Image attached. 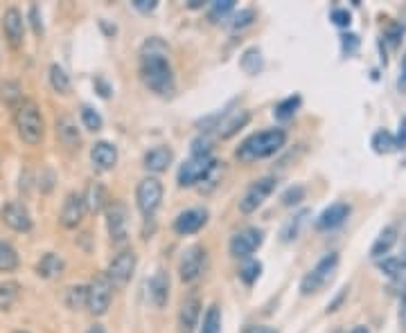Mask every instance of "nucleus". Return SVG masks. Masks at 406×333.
<instances>
[{
    "instance_id": "f257e3e1",
    "label": "nucleus",
    "mask_w": 406,
    "mask_h": 333,
    "mask_svg": "<svg viewBox=\"0 0 406 333\" xmlns=\"http://www.w3.org/2000/svg\"><path fill=\"white\" fill-rule=\"evenodd\" d=\"M140 79L158 97H170L176 90V77L170 61V46L152 36L140 48Z\"/></svg>"
},
{
    "instance_id": "473e14b6",
    "label": "nucleus",
    "mask_w": 406,
    "mask_h": 333,
    "mask_svg": "<svg viewBox=\"0 0 406 333\" xmlns=\"http://www.w3.org/2000/svg\"><path fill=\"white\" fill-rule=\"evenodd\" d=\"M370 144H373V149H375V154H382V156H384V154H392V151H397L395 135H392L390 131H386V129L375 131Z\"/></svg>"
},
{
    "instance_id": "2f4dec72",
    "label": "nucleus",
    "mask_w": 406,
    "mask_h": 333,
    "mask_svg": "<svg viewBox=\"0 0 406 333\" xmlns=\"http://www.w3.org/2000/svg\"><path fill=\"white\" fill-rule=\"evenodd\" d=\"M301 106H303V97L301 95H289V97H284L282 102L276 104L274 115L280 122H287V120H291L298 113V108H301Z\"/></svg>"
},
{
    "instance_id": "9b49d317",
    "label": "nucleus",
    "mask_w": 406,
    "mask_h": 333,
    "mask_svg": "<svg viewBox=\"0 0 406 333\" xmlns=\"http://www.w3.org/2000/svg\"><path fill=\"white\" fill-rule=\"evenodd\" d=\"M135 266H138V255L133 250H120V253L111 259L106 268V277L113 282V286H125L131 282V277L135 273Z\"/></svg>"
},
{
    "instance_id": "f3484780",
    "label": "nucleus",
    "mask_w": 406,
    "mask_h": 333,
    "mask_svg": "<svg viewBox=\"0 0 406 333\" xmlns=\"http://www.w3.org/2000/svg\"><path fill=\"white\" fill-rule=\"evenodd\" d=\"M350 214H352L350 203H343V201L332 203L330 207H325V210L321 212V216L316 218V230L330 232V230L341 228L345 221L350 218Z\"/></svg>"
},
{
    "instance_id": "3c124183",
    "label": "nucleus",
    "mask_w": 406,
    "mask_h": 333,
    "mask_svg": "<svg viewBox=\"0 0 406 333\" xmlns=\"http://www.w3.org/2000/svg\"><path fill=\"white\" fill-rule=\"evenodd\" d=\"M397 320H400V327L406 331V290L402 293V300H400V311H397Z\"/></svg>"
},
{
    "instance_id": "dca6fc26",
    "label": "nucleus",
    "mask_w": 406,
    "mask_h": 333,
    "mask_svg": "<svg viewBox=\"0 0 406 333\" xmlns=\"http://www.w3.org/2000/svg\"><path fill=\"white\" fill-rule=\"evenodd\" d=\"M208 210L206 207H189V210L181 212L174 218V232L181 234V237H189V234H197L201 228H206L208 223Z\"/></svg>"
},
{
    "instance_id": "7ed1b4c3",
    "label": "nucleus",
    "mask_w": 406,
    "mask_h": 333,
    "mask_svg": "<svg viewBox=\"0 0 406 333\" xmlns=\"http://www.w3.org/2000/svg\"><path fill=\"white\" fill-rule=\"evenodd\" d=\"M14 124H16V133L25 144L36 147L43 142L46 122H43L41 108L34 100H23L16 108H14Z\"/></svg>"
},
{
    "instance_id": "58836bf2",
    "label": "nucleus",
    "mask_w": 406,
    "mask_h": 333,
    "mask_svg": "<svg viewBox=\"0 0 406 333\" xmlns=\"http://www.w3.org/2000/svg\"><path fill=\"white\" fill-rule=\"evenodd\" d=\"M79 117H81V124H84V129H88V131H93V133H95V131H102V127H104L102 115H100L95 108H90V106H81Z\"/></svg>"
},
{
    "instance_id": "393cba45",
    "label": "nucleus",
    "mask_w": 406,
    "mask_h": 333,
    "mask_svg": "<svg viewBox=\"0 0 406 333\" xmlns=\"http://www.w3.org/2000/svg\"><path fill=\"white\" fill-rule=\"evenodd\" d=\"M395 243H397V228L395 226H386L382 232H379V237L375 239V243L370 248V257L377 259V261L388 257V253H390Z\"/></svg>"
},
{
    "instance_id": "c03bdc74",
    "label": "nucleus",
    "mask_w": 406,
    "mask_h": 333,
    "mask_svg": "<svg viewBox=\"0 0 406 333\" xmlns=\"http://www.w3.org/2000/svg\"><path fill=\"white\" fill-rule=\"evenodd\" d=\"M404 30H406V25H402V23H390V25H388V30H386L384 38L388 41L390 48H397V46H400V38L404 36Z\"/></svg>"
},
{
    "instance_id": "6ab92c4d",
    "label": "nucleus",
    "mask_w": 406,
    "mask_h": 333,
    "mask_svg": "<svg viewBox=\"0 0 406 333\" xmlns=\"http://www.w3.org/2000/svg\"><path fill=\"white\" fill-rule=\"evenodd\" d=\"M170 288H172L170 273L158 268L152 275V280H149V300H152V304L156 309H162L170 302Z\"/></svg>"
},
{
    "instance_id": "09e8293b",
    "label": "nucleus",
    "mask_w": 406,
    "mask_h": 333,
    "mask_svg": "<svg viewBox=\"0 0 406 333\" xmlns=\"http://www.w3.org/2000/svg\"><path fill=\"white\" fill-rule=\"evenodd\" d=\"M133 9H138L140 14H152L158 7V0H133Z\"/></svg>"
},
{
    "instance_id": "4468645a",
    "label": "nucleus",
    "mask_w": 406,
    "mask_h": 333,
    "mask_svg": "<svg viewBox=\"0 0 406 333\" xmlns=\"http://www.w3.org/2000/svg\"><path fill=\"white\" fill-rule=\"evenodd\" d=\"M0 216H3V223L9 230H14V232H30L34 228V221H32L30 210H27V207L23 203H19V201L5 203Z\"/></svg>"
},
{
    "instance_id": "bb28decb",
    "label": "nucleus",
    "mask_w": 406,
    "mask_h": 333,
    "mask_svg": "<svg viewBox=\"0 0 406 333\" xmlns=\"http://www.w3.org/2000/svg\"><path fill=\"white\" fill-rule=\"evenodd\" d=\"M309 210H301L298 214H293L287 223L282 226V230H280V241L282 243H291V241H296L298 239V234H301V230H303V226L307 223V218H309Z\"/></svg>"
},
{
    "instance_id": "f704fd0d",
    "label": "nucleus",
    "mask_w": 406,
    "mask_h": 333,
    "mask_svg": "<svg viewBox=\"0 0 406 333\" xmlns=\"http://www.w3.org/2000/svg\"><path fill=\"white\" fill-rule=\"evenodd\" d=\"M50 86H52L54 92H59V95L71 92V77H68V73L63 70L59 63L50 65Z\"/></svg>"
},
{
    "instance_id": "a19ab883",
    "label": "nucleus",
    "mask_w": 406,
    "mask_h": 333,
    "mask_svg": "<svg viewBox=\"0 0 406 333\" xmlns=\"http://www.w3.org/2000/svg\"><path fill=\"white\" fill-rule=\"evenodd\" d=\"M305 194H307V189L303 185H291V187L284 189V194H282V205L284 207L301 205V201H305Z\"/></svg>"
},
{
    "instance_id": "7c9ffc66",
    "label": "nucleus",
    "mask_w": 406,
    "mask_h": 333,
    "mask_svg": "<svg viewBox=\"0 0 406 333\" xmlns=\"http://www.w3.org/2000/svg\"><path fill=\"white\" fill-rule=\"evenodd\" d=\"M239 68L246 75H260L262 73V68H264V59H262V52L260 48H249L246 52L241 54V59H239Z\"/></svg>"
},
{
    "instance_id": "603ef678",
    "label": "nucleus",
    "mask_w": 406,
    "mask_h": 333,
    "mask_svg": "<svg viewBox=\"0 0 406 333\" xmlns=\"http://www.w3.org/2000/svg\"><path fill=\"white\" fill-rule=\"evenodd\" d=\"M246 333H278L274 327H266V324H255V327H251Z\"/></svg>"
},
{
    "instance_id": "6e6552de",
    "label": "nucleus",
    "mask_w": 406,
    "mask_h": 333,
    "mask_svg": "<svg viewBox=\"0 0 406 333\" xmlns=\"http://www.w3.org/2000/svg\"><path fill=\"white\" fill-rule=\"evenodd\" d=\"M113 282L108 280L106 273L98 275V277H93L90 284H88V311L90 315H104L108 311V307H111V302H113Z\"/></svg>"
},
{
    "instance_id": "de8ad7c7",
    "label": "nucleus",
    "mask_w": 406,
    "mask_h": 333,
    "mask_svg": "<svg viewBox=\"0 0 406 333\" xmlns=\"http://www.w3.org/2000/svg\"><path fill=\"white\" fill-rule=\"evenodd\" d=\"M30 23H32V30L36 36L43 34V18H41V9L36 5L30 7Z\"/></svg>"
},
{
    "instance_id": "c756f323",
    "label": "nucleus",
    "mask_w": 406,
    "mask_h": 333,
    "mask_svg": "<svg viewBox=\"0 0 406 333\" xmlns=\"http://www.w3.org/2000/svg\"><path fill=\"white\" fill-rule=\"evenodd\" d=\"M66 307L71 311H81L88 307V286L84 284H77V286H71L66 290Z\"/></svg>"
},
{
    "instance_id": "864d4df0",
    "label": "nucleus",
    "mask_w": 406,
    "mask_h": 333,
    "mask_svg": "<svg viewBox=\"0 0 406 333\" xmlns=\"http://www.w3.org/2000/svg\"><path fill=\"white\" fill-rule=\"evenodd\" d=\"M397 86L402 90H406V54H404V59H402V70H400V81H397Z\"/></svg>"
},
{
    "instance_id": "4c0bfd02",
    "label": "nucleus",
    "mask_w": 406,
    "mask_h": 333,
    "mask_svg": "<svg viewBox=\"0 0 406 333\" xmlns=\"http://www.w3.org/2000/svg\"><path fill=\"white\" fill-rule=\"evenodd\" d=\"M239 280L241 284H246V286H253L257 280H260V275H262V263L260 261H255V259H246V263L239 268Z\"/></svg>"
},
{
    "instance_id": "a878e982",
    "label": "nucleus",
    "mask_w": 406,
    "mask_h": 333,
    "mask_svg": "<svg viewBox=\"0 0 406 333\" xmlns=\"http://www.w3.org/2000/svg\"><path fill=\"white\" fill-rule=\"evenodd\" d=\"M63 259L57 255V253H46L36 261V275L43 277V280H54V277H59L63 273Z\"/></svg>"
},
{
    "instance_id": "a211bd4d",
    "label": "nucleus",
    "mask_w": 406,
    "mask_h": 333,
    "mask_svg": "<svg viewBox=\"0 0 406 333\" xmlns=\"http://www.w3.org/2000/svg\"><path fill=\"white\" fill-rule=\"evenodd\" d=\"M90 162L95 171H111L118 164V147L108 140H100L90 147Z\"/></svg>"
},
{
    "instance_id": "412c9836",
    "label": "nucleus",
    "mask_w": 406,
    "mask_h": 333,
    "mask_svg": "<svg viewBox=\"0 0 406 333\" xmlns=\"http://www.w3.org/2000/svg\"><path fill=\"white\" fill-rule=\"evenodd\" d=\"M249 122H251L249 110H233V113H228L219 124H217V131H219L222 140H230V137L237 135Z\"/></svg>"
},
{
    "instance_id": "cd10ccee",
    "label": "nucleus",
    "mask_w": 406,
    "mask_h": 333,
    "mask_svg": "<svg viewBox=\"0 0 406 333\" xmlns=\"http://www.w3.org/2000/svg\"><path fill=\"white\" fill-rule=\"evenodd\" d=\"M23 286L16 280H5L0 282V311H9L14 304L21 300Z\"/></svg>"
},
{
    "instance_id": "ddd939ff",
    "label": "nucleus",
    "mask_w": 406,
    "mask_h": 333,
    "mask_svg": "<svg viewBox=\"0 0 406 333\" xmlns=\"http://www.w3.org/2000/svg\"><path fill=\"white\" fill-rule=\"evenodd\" d=\"M86 216V203L84 196L77 191H71L66 196L63 205H61V212H59V223L66 230H77L81 226V221Z\"/></svg>"
},
{
    "instance_id": "4d7b16f0",
    "label": "nucleus",
    "mask_w": 406,
    "mask_h": 333,
    "mask_svg": "<svg viewBox=\"0 0 406 333\" xmlns=\"http://www.w3.org/2000/svg\"><path fill=\"white\" fill-rule=\"evenodd\" d=\"M187 7H189V9H199V7H203V3H201V0H189Z\"/></svg>"
},
{
    "instance_id": "c85d7f7f",
    "label": "nucleus",
    "mask_w": 406,
    "mask_h": 333,
    "mask_svg": "<svg viewBox=\"0 0 406 333\" xmlns=\"http://www.w3.org/2000/svg\"><path fill=\"white\" fill-rule=\"evenodd\" d=\"M199 333H222V309L219 304H210L199 322Z\"/></svg>"
},
{
    "instance_id": "2eb2a0df",
    "label": "nucleus",
    "mask_w": 406,
    "mask_h": 333,
    "mask_svg": "<svg viewBox=\"0 0 406 333\" xmlns=\"http://www.w3.org/2000/svg\"><path fill=\"white\" fill-rule=\"evenodd\" d=\"M3 32L11 50H19L25 38V18L19 7H7L3 14Z\"/></svg>"
},
{
    "instance_id": "20e7f679",
    "label": "nucleus",
    "mask_w": 406,
    "mask_h": 333,
    "mask_svg": "<svg viewBox=\"0 0 406 333\" xmlns=\"http://www.w3.org/2000/svg\"><path fill=\"white\" fill-rule=\"evenodd\" d=\"M338 263H341V257H338V253L323 255V257L316 261V266L309 268V270L303 275V280H301V293H303V295H314V293H318V290L334 277V273H336V268H338Z\"/></svg>"
},
{
    "instance_id": "37998d69",
    "label": "nucleus",
    "mask_w": 406,
    "mask_h": 333,
    "mask_svg": "<svg viewBox=\"0 0 406 333\" xmlns=\"http://www.w3.org/2000/svg\"><path fill=\"white\" fill-rule=\"evenodd\" d=\"M189 151H192L189 156H212V140L206 133H203V135L194 137L192 149H189Z\"/></svg>"
},
{
    "instance_id": "9d476101",
    "label": "nucleus",
    "mask_w": 406,
    "mask_h": 333,
    "mask_svg": "<svg viewBox=\"0 0 406 333\" xmlns=\"http://www.w3.org/2000/svg\"><path fill=\"white\" fill-rule=\"evenodd\" d=\"M206 261H208V253L203 245H189L183 250V255L179 259V277L183 284H192L206 270Z\"/></svg>"
},
{
    "instance_id": "39448f33",
    "label": "nucleus",
    "mask_w": 406,
    "mask_h": 333,
    "mask_svg": "<svg viewBox=\"0 0 406 333\" xmlns=\"http://www.w3.org/2000/svg\"><path fill=\"white\" fill-rule=\"evenodd\" d=\"M217 162L212 156H189L181 166L179 174H176V180H179L181 187H194L203 180H208V176L217 169Z\"/></svg>"
},
{
    "instance_id": "423d86ee",
    "label": "nucleus",
    "mask_w": 406,
    "mask_h": 333,
    "mask_svg": "<svg viewBox=\"0 0 406 333\" xmlns=\"http://www.w3.org/2000/svg\"><path fill=\"white\" fill-rule=\"evenodd\" d=\"M162 196H165V189H162V183L156 176L142 178L138 183V187H135V205H138V210H140L142 216L152 218L158 212V207L162 203Z\"/></svg>"
},
{
    "instance_id": "1a4fd4ad",
    "label": "nucleus",
    "mask_w": 406,
    "mask_h": 333,
    "mask_svg": "<svg viewBox=\"0 0 406 333\" xmlns=\"http://www.w3.org/2000/svg\"><path fill=\"white\" fill-rule=\"evenodd\" d=\"M264 243V230L260 228H244L230 237L228 250L235 259H251Z\"/></svg>"
},
{
    "instance_id": "a18cd8bd",
    "label": "nucleus",
    "mask_w": 406,
    "mask_h": 333,
    "mask_svg": "<svg viewBox=\"0 0 406 333\" xmlns=\"http://www.w3.org/2000/svg\"><path fill=\"white\" fill-rule=\"evenodd\" d=\"M330 21L336 25V27H341V30H348L350 23H352V16H350V11L343 9V7H334L330 11Z\"/></svg>"
},
{
    "instance_id": "5fc2aeb1",
    "label": "nucleus",
    "mask_w": 406,
    "mask_h": 333,
    "mask_svg": "<svg viewBox=\"0 0 406 333\" xmlns=\"http://www.w3.org/2000/svg\"><path fill=\"white\" fill-rule=\"evenodd\" d=\"M397 259L406 266V230H404V234H402V243H400V255H397Z\"/></svg>"
},
{
    "instance_id": "f8f14e48",
    "label": "nucleus",
    "mask_w": 406,
    "mask_h": 333,
    "mask_svg": "<svg viewBox=\"0 0 406 333\" xmlns=\"http://www.w3.org/2000/svg\"><path fill=\"white\" fill-rule=\"evenodd\" d=\"M106 216V230L113 243H122L127 239V226H129V212L127 205L120 201H111V205L104 210Z\"/></svg>"
},
{
    "instance_id": "c9c22d12",
    "label": "nucleus",
    "mask_w": 406,
    "mask_h": 333,
    "mask_svg": "<svg viewBox=\"0 0 406 333\" xmlns=\"http://www.w3.org/2000/svg\"><path fill=\"white\" fill-rule=\"evenodd\" d=\"M0 100H3L7 106H14V108H16V106L23 102V88L19 86L16 81H5V83H0Z\"/></svg>"
},
{
    "instance_id": "49530a36",
    "label": "nucleus",
    "mask_w": 406,
    "mask_h": 333,
    "mask_svg": "<svg viewBox=\"0 0 406 333\" xmlns=\"http://www.w3.org/2000/svg\"><path fill=\"white\" fill-rule=\"evenodd\" d=\"M341 48H343V54H355L357 48H359V36L357 34H343L341 36Z\"/></svg>"
},
{
    "instance_id": "e433bc0d",
    "label": "nucleus",
    "mask_w": 406,
    "mask_h": 333,
    "mask_svg": "<svg viewBox=\"0 0 406 333\" xmlns=\"http://www.w3.org/2000/svg\"><path fill=\"white\" fill-rule=\"evenodd\" d=\"M235 9V0H214L208 9V18L210 23H219V21H226L230 14Z\"/></svg>"
},
{
    "instance_id": "13d9d810",
    "label": "nucleus",
    "mask_w": 406,
    "mask_h": 333,
    "mask_svg": "<svg viewBox=\"0 0 406 333\" xmlns=\"http://www.w3.org/2000/svg\"><path fill=\"white\" fill-rule=\"evenodd\" d=\"M350 333H370V331H368V327H361V324H359V327L352 329Z\"/></svg>"
},
{
    "instance_id": "6e6d98bb",
    "label": "nucleus",
    "mask_w": 406,
    "mask_h": 333,
    "mask_svg": "<svg viewBox=\"0 0 406 333\" xmlns=\"http://www.w3.org/2000/svg\"><path fill=\"white\" fill-rule=\"evenodd\" d=\"M86 333H106V331H104V327H102V324H93Z\"/></svg>"
},
{
    "instance_id": "4be33fe9",
    "label": "nucleus",
    "mask_w": 406,
    "mask_h": 333,
    "mask_svg": "<svg viewBox=\"0 0 406 333\" xmlns=\"http://www.w3.org/2000/svg\"><path fill=\"white\" fill-rule=\"evenodd\" d=\"M81 196H84V203H86V212H90V214H100L106 210L108 205H111L108 191L102 183H90Z\"/></svg>"
},
{
    "instance_id": "72a5a7b5",
    "label": "nucleus",
    "mask_w": 406,
    "mask_h": 333,
    "mask_svg": "<svg viewBox=\"0 0 406 333\" xmlns=\"http://www.w3.org/2000/svg\"><path fill=\"white\" fill-rule=\"evenodd\" d=\"M19 253L16 248H14L9 241H3L0 239V273H11L19 268Z\"/></svg>"
},
{
    "instance_id": "ea45409f",
    "label": "nucleus",
    "mask_w": 406,
    "mask_h": 333,
    "mask_svg": "<svg viewBox=\"0 0 406 333\" xmlns=\"http://www.w3.org/2000/svg\"><path fill=\"white\" fill-rule=\"evenodd\" d=\"M255 23V9L251 7H244L239 9L237 14H233V21H230V27L237 32V30H246V27H251Z\"/></svg>"
},
{
    "instance_id": "f03ea898",
    "label": "nucleus",
    "mask_w": 406,
    "mask_h": 333,
    "mask_svg": "<svg viewBox=\"0 0 406 333\" xmlns=\"http://www.w3.org/2000/svg\"><path fill=\"white\" fill-rule=\"evenodd\" d=\"M284 144H287V133L282 129H264V131L251 133L246 140L237 147L235 154L241 162H255V160L276 156Z\"/></svg>"
},
{
    "instance_id": "8fccbe9b",
    "label": "nucleus",
    "mask_w": 406,
    "mask_h": 333,
    "mask_svg": "<svg viewBox=\"0 0 406 333\" xmlns=\"http://www.w3.org/2000/svg\"><path fill=\"white\" fill-rule=\"evenodd\" d=\"M395 142H397V149H406V117L400 120V131L395 135Z\"/></svg>"
},
{
    "instance_id": "0eeeda50",
    "label": "nucleus",
    "mask_w": 406,
    "mask_h": 333,
    "mask_svg": "<svg viewBox=\"0 0 406 333\" xmlns=\"http://www.w3.org/2000/svg\"><path fill=\"white\" fill-rule=\"evenodd\" d=\"M276 187H278V180L274 176H264V178L253 180V183L246 187V191L241 194V199H239V212L241 214L257 212L264 205V201L276 191Z\"/></svg>"
},
{
    "instance_id": "aec40b11",
    "label": "nucleus",
    "mask_w": 406,
    "mask_h": 333,
    "mask_svg": "<svg viewBox=\"0 0 406 333\" xmlns=\"http://www.w3.org/2000/svg\"><path fill=\"white\" fill-rule=\"evenodd\" d=\"M174 162V151L170 147H154L142 156V166L152 174H162Z\"/></svg>"
},
{
    "instance_id": "bf43d9fd",
    "label": "nucleus",
    "mask_w": 406,
    "mask_h": 333,
    "mask_svg": "<svg viewBox=\"0 0 406 333\" xmlns=\"http://www.w3.org/2000/svg\"><path fill=\"white\" fill-rule=\"evenodd\" d=\"M14 333H30V331H14Z\"/></svg>"
},
{
    "instance_id": "5701e85b",
    "label": "nucleus",
    "mask_w": 406,
    "mask_h": 333,
    "mask_svg": "<svg viewBox=\"0 0 406 333\" xmlns=\"http://www.w3.org/2000/svg\"><path fill=\"white\" fill-rule=\"evenodd\" d=\"M201 320V300L199 297H187L181 304V311H179V324L183 329V333H192L199 327Z\"/></svg>"
},
{
    "instance_id": "79ce46f5",
    "label": "nucleus",
    "mask_w": 406,
    "mask_h": 333,
    "mask_svg": "<svg viewBox=\"0 0 406 333\" xmlns=\"http://www.w3.org/2000/svg\"><path fill=\"white\" fill-rule=\"evenodd\" d=\"M379 270L388 277H400L406 270V266L397 257H384V259H379Z\"/></svg>"
},
{
    "instance_id": "b1692460",
    "label": "nucleus",
    "mask_w": 406,
    "mask_h": 333,
    "mask_svg": "<svg viewBox=\"0 0 406 333\" xmlns=\"http://www.w3.org/2000/svg\"><path fill=\"white\" fill-rule=\"evenodd\" d=\"M57 137L59 142L68 149H79L81 144V133L77 129V122L71 115H61L57 120Z\"/></svg>"
}]
</instances>
